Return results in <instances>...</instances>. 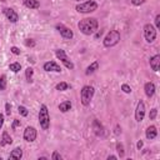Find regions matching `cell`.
I'll list each match as a JSON object with an SVG mask.
<instances>
[{
  "instance_id": "1",
  "label": "cell",
  "mask_w": 160,
  "mask_h": 160,
  "mask_svg": "<svg viewBox=\"0 0 160 160\" xmlns=\"http://www.w3.org/2000/svg\"><path fill=\"white\" fill-rule=\"evenodd\" d=\"M79 30L85 35H91L94 34L98 28H99V23L95 18H85V19L80 20V23L78 24Z\"/></svg>"
},
{
  "instance_id": "2",
  "label": "cell",
  "mask_w": 160,
  "mask_h": 160,
  "mask_svg": "<svg viewBox=\"0 0 160 160\" xmlns=\"http://www.w3.org/2000/svg\"><path fill=\"white\" fill-rule=\"evenodd\" d=\"M39 123L43 130H48L49 125H50V116H49V112L46 105H41L40 106V112H39Z\"/></svg>"
},
{
  "instance_id": "3",
  "label": "cell",
  "mask_w": 160,
  "mask_h": 160,
  "mask_svg": "<svg viewBox=\"0 0 160 160\" xmlns=\"http://www.w3.org/2000/svg\"><path fill=\"white\" fill-rule=\"evenodd\" d=\"M94 93H95V89L90 85H85L81 89V91H80V98H81V104L84 106H88L90 104L93 96H94Z\"/></svg>"
},
{
  "instance_id": "4",
  "label": "cell",
  "mask_w": 160,
  "mask_h": 160,
  "mask_svg": "<svg viewBox=\"0 0 160 160\" xmlns=\"http://www.w3.org/2000/svg\"><path fill=\"white\" fill-rule=\"evenodd\" d=\"M120 40V33L118 30H110L108 35L104 39V46L105 48H112L114 45H116Z\"/></svg>"
},
{
  "instance_id": "5",
  "label": "cell",
  "mask_w": 160,
  "mask_h": 160,
  "mask_svg": "<svg viewBox=\"0 0 160 160\" xmlns=\"http://www.w3.org/2000/svg\"><path fill=\"white\" fill-rule=\"evenodd\" d=\"M76 11L81 13V14H88V13H93L98 9V4L94 1V0H89V1H85L83 4H79L76 5Z\"/></svg>"
},
{
  "instance_id": "6",
  "label": "cell",
  "mask_w": 160,
  "mask_h": 160,
  "mask_svg": "<svg viewBox=\"0 0 160 160\" xmlns=\"http://www.w3.org/2000/svg\"><path fill=\"white\" fill-rule=\"evenodd\" d=\"M55 55H56L58 59L61 60V63H63L68 69H70V70H73V69H74V64H73V61L68 58V55L65 54V51L63 50V49H56V50H55Z\"/></svg>"
},
{
  "instance_id": "7",
  "label": "cell",
  "mask_w": 160,
  "mask_h": 160,
  "mask_svg": "<svg viewBox=\"0 0 160 160\" xmlns=\"http://www.w3.org/2000/svg\"><path fill=\"white\" fill-rule=\"evenodd\" d=\"M144 36L148 43H153L156 38V29L152 24H146L144 26Z\"/></svg>"
},
{
  "instance_id": "8",
  "label": "cell",
  "mask_w": 160,
  "mask_h": 160,
  "mask_svg": "<svg viewBox=\"0 0 160 160\" xmlns=\"http://www.w3.org/2000/svg\"><path fill=\"white\" fill-rule=\"evenodd\" d=\"M56 30L60 33V35L64 39H73V36H74V33L69 28H66L65 25H63V24H58L56 25Z\"/></svg>"
},
{
  "instance_id": "9",
  "label": "cell",
  "mask_w": 160,
  "mask_h": 160,
  "mask_svg": "<svg viewBox=\"0 0 160 160\" xmlns=\"http://www.w3.org/2000/svg\"><path fill=\"white\" fill-rule=\"evenodd\" d=\"M35 139H36V130H35V128L28 126L24 130V140L32 143V141H34Z\"/></svg>"
},
{
  "instance_id": "10",
  "label": "cell",
  "mask_w": 160,
  "mask_h": 160,
  "mask_svg": "<svg viewBox=\"0 0 160 160\" xmlns=\"http://www.w3.org/2000/svg\"><path fill=\"white\" fill-rule=\"evenodd\" d=\"M144 115H145V105H144V101L140 100L136 105V110H135V119L136 121H141L144 119Z\"/></svg>"
},
{
  "instance_id": "11",
  "label": "cell",
  "mask_w": 160,
  "mask_h": 160,
  "mask_svg": "<svg viewBox=\"0 0 160 160\" xmlns=\"http://www.w3.org/2000/svg\"><path fill=\"white\" fill-rule=\"evenodd\" d=\"M4 15H5L8 18V20H10L11 23H16V21L19 20V15H18L16 13L10 8L4 9Z\"/></svg>"
},
{
  "instance_id": "12",
  "label": "cell",
  "mask_w": 160,
  "mask_h": 160,
  "mask_svg": "<svg viewBox=\"0 0 160 160\" xmlns=\"http://www.w3.org/2000/svg\"><path fill=\"white\" fill-rule=\"evenodd\" d=\"M44 70H45V72L60 73V72H61V68L55 63V61H48V63L44 64Z\"/></svg>"
},
{
  "instance_id": "13",
  "label": "cell",
  "mask_w": 160,
  "mask_h": 160,
  "mask_svg": "<svg viewBox=\"0 0 160 160\" xmlns=\"http://www.w3.org/2000/svg\"><path fill=\"white\" fill-rule=\"evenodd\" d=\"M93 130H94L96 136H103L104 135V128L99 123V120H96V119L93 121Z\"/></svg>"
},
{
  "instance_id": "14",
  "label": "cell",
  "mask_w": 160,
  "mask_h": 160,
  "mask_svg": "<svg viewBox=\"0 0 160 160\" xmlns=\"http://www.w3.org/2000/svg\"><path fill=\"white\" fill-rule=\"evenodd\" d=\"M158 135V130H156V128L155 126H149L148 129L145 130V136H146V139H149V140H152V139H155Z\"/></svg>"
},
{
  "instance_id": "15",
  "label": "cell",
  "mask_w": 160,
  "mask_h": 160,
  "mask_svg": "<svg viewBox=\"0 0 160 160\" xmlns=\"http://www.w3.org/2000/svg\"><path fill=\"white\" fill-rule=\"evenodd\" d=\"M150 66L154 72H159L160 69V55H155L150 59Z\"/></svg>"
},
{
  "instance_id": "16",
  "label": "cell",
  "mask_w": 160,
  "mask_h": 160,
  "mask_svg": "<svg viewBox=\"0 0 160 160\" xmlns=\"http://www.w3.org/2000/svg\"><path fill=\"white\" fill-rule=\"evenodd\" d=\"M144 90H145V94H146V96H148V98L154 96V94H155V85H154V83H146L145 86H144Z\"/></svg>"
},
{
  "instance_id": "17",
  "label": "cell",
  "mask_w": 160,
  "mask_h": 160,
  "mask_svg": "<svg viewBox=\"0 0 160 160\" xmlns=\"http://www.w3.org/2000/svg\"><path fill=\"white\" fill-rule=\"evenodd\" d=\"M13 143L11 136L8 134V131H3V136H1V141H0V145L5 146V145H10Z\"/></svg>"
},
{
  "instance_id": "18",
  "label": "cell",
  "mask_w": 160,
  "mask_h": 160,
  "mask_svg": "<svg viewBox=\"0 0 160 160\" xmlns=\"http://www.w3.org/2000/svg\"><path fill=\"white\" fill-rule=\"evenodd\" d=\"M21 156H23V150L21 148H15L13 152L9 155V159H16V160H20Z\"/></svg>"
},
{
  "instance_id": "19",
  "label": "cell",
  "mask_w": 160,
  "mask_h": 160,
  "mask_svg": "<svg viewBox=\"0 0 160 160\" xmlns=\"http://www.w3.org/2000/svg\"><path fill=\"white\" fill-rule=\"evenodd\" d=\"M98 69H99V63H98V61H94V63H91V64L86 68L85 74H86V75H91V74H94Z\"/></svg>"
},
{
  "instance_id": "20",
  "label": "cell",
  "mask_w": 160,
  "mask_h": 160,
  "mask_svg": "<svg viewBox=\"0 0 160 160\" xmlns=\"http://www.w3.org/2000/svg\"><path fill=\"white\" fill-rule=\"evenodd\" d=\"M24 5L29 9H38L40 6V3L38 0H24Z\"/></svg>"
},
{
  "instance_id": "21",
  "label": "cell",
  "mask_w": 160,
  "mask_h": 160,
  "mask_svg": "<svg viewBox=\"0 0 160 160\" xmlns=\"http://www.w3.org/2000/svg\"><path fill=\"white\" fill-rule=\"evenodd\" d=\"M72 109V103L70 101H64V103H60L59 104V110L61 113H66Z\"/></svg>"
},
{
  "instance_id": "22",
  "label": "cell",
  "mask_w": 160,
  "mask_h": 160,
  "mask_svg": "<svg viewBox=\"0 0 160 160\" xmlns=\"http://www.w3.org/2000/svg\"><path fill=\"white\" fill-rule=\"evenodd\" d=\"M33 75H34V69L33 68H28L25 70V78H26V81L28 83H32L33 81Z\"/></svg>"
},
{
  "instance_id": "23",
  "label": "cell",
  "mask_w": 160,
  "mask_h": 160,
  "mask_svg": "<svg viewBox=\"0 0 160 160\" xmlns=\"http://www.w3.org/2000/svg\"><path fill=\"white\" fill-rule=\"evenodd\" d=\"M9 69L11 70V72H14V73H18V72H20L21 70V65L19 63H13L9 65Z\"/></svg>"
},
{
  "instance_id": "24",
  "label": "cell",
  "mask_w": 160,
  "mask_h": 160,
  "mask_svg": "<svg viewBox=\"0 0 160 160\" xmlns=\"http://www.w3.org/2000/svg\"><path fill=\"white\" fill-rule=\"evenodd\" d=\"M68 89H69V84L68 83L61 81V83H59L56 85V90H59V91H64V90H68Z\"/></svg>"
},
{
  "instance_id": "25",
  "label": "cell",
  "mask_w": 160,
  "mask_h": 160,
  "mask_svg": "<svg viewBox=\"0 0 160 160\" xmlns=\"http://www.w3.org/2000/svg\"><path fill=\"white\" fill-rule=\"evenodd\" d=\"M6 89V75L0 76V90H5Z\"/></svg>"
},
{
  "instance_id": "26",
  "label": "cell",
  "mask_w": 160,
  "mask_h": 160,
  "mask_svg": "<svg viewBox=\"0 0 160 160\" xmlns=\"http://www.w3.org/2000/svg\"><path fill=\"white\" fill-rule=\"evenodd\" d=\"M116 150H118V154L120 158H123L124 155H125V152H124V145L121 143H118L116 144Z\"/></svg>"
},
{
  "instance_id": "27",
  "label": "cell",
  "mask_w": 160,
  "mask_h": 160,
  "mask_svg": "<svg viewBox=\"0 0 160 160\" xmlns=\"http://www.w3.org/2000/svg\"><path fill=\"white\" fill-rule=\"evenodd\" d=\"M18 110H19V114L21 115V116H26V115L29 114V112H28V109L25 108V106H23V105H20L19 108H18Z\"/></svg>"
},
{
  "instance_id": "28",
  "label": "cell",
  "mask_w": 160,
  "mask_h": 160,
  "mask_svg": "<svg viewBox=\"0 0 160 160\" xmlns=\"http://www.w3.org/2000/svg\"><path fill=\"white\" fill-rule=\"evenodd\" d=\"M156 115H158V109H152L150 110V114H149V118H150V120H154L155 118H156Z\"/></svg>"
},
{
  "instance_id": "29",
  "label": "cell",
  "mask_w": 160,
  "mask_h": 160,
  "mask_svg": "<svg viewBox=\"0 0 160 160\" xmlns=\"http://www.w3.org/2000/svg\"><path fill=\"white\" fill-rule=\"evenodd\" d=\"M121 90L124 93H126V94H130V93H131V88L129 86L128 84H123V85H121Z\"/></svg>"
},
{
  "instance_id": "30",
  "label": "cell",
  "mask_w": 160,
  "mask_h": 160,
  "mask_svg": "<svg viewBox=\"0 0 160 160\" xmlns=\"http://www.w3.org/2000/svg\"><path fill=\"white\" fill-rule=\"evenodd\" d=\"M25 45L33 48V46H35V41H34L33 39H26V40H25Z\"/></svg>"
},
{
  "instance_id": "31",
  "label": "cell",
  "mask_w": 160,
  "mask_h": 160,
  "mask_svg": "<svg viewBox=\"0 0 160 160\" xmlns=\"http://www.w3.org/2000/svg\"><path fill=\"white\" fill-rule=\"evenodd\" d=\"M51 159L53 160H61L63 158H61V155L58 152H54V153H53V155H51Z\"/></svg>"
},
{
  "instance_id": "32",
  "label": "cell",
  "mask_w": 160,
  "mask_h": 160,
  "mask_svg": "<svg viewBox=\"0 0 160 160\" xmlns=\"http://www.w3.org/2000/svg\"><path fill=\"white\" fill-rule=\"evenodd\" d=\"M146 1V0H131V4L133 5H135V6H139L141 5V4H144Z\"/></svg>"
},
{
  "instance_id": "33",
  "label": "cell",
  "mask_w": 160,
  "mask_h": 160,
  "mask_svg": "<svg viewBox=\"0 0 160 160\" xmlns=\"http://www.w3.org/2000/svg\"><path fill=\"white\" fill-rule=\"evenodd\" d=\"M5 112H6V115H9V116H10V114H11V105L9 104V103L5 104Z\"/></svg>"
},
{
  "instance_id": "34",
  "label": "cell",
  "mask_w": 160,
  "mask_h": 160,
  "mask_svg": "<svg viewBox=\"0 0 160 160\" xmlns=\"http://www.w3.org/2000/svg\"><path fill=\"white\" fill-rule=\"evenodd\" d=\"M10 50H11V53H13V54H15V55H20V49H19V48H16V46H13V48L10 49Z\"/></svg>"
},
{
  "instance_id": "35",
  "label": "cell",
  "mask_w": 160,
  "mask_h": 160,
  "mask_svg": "<svg viewBox=\"0 0 160 160\" xmlns=\"http://www.w3.org/2000/svg\"><path fill=\"white\" fill-rule=\"evenodd\" d=\"M155 29H160V15H156L155 18Z\"/></svg>"
},
{
  "instance_id": "36",
  "label": "cell",
  "mask_w": 160,
  "mask_h": 160,
  "mask_svg": "<svg viewBox=\"0 0 160 160\" xmlns=\"http://www.w3.org/2000/svg\"><path fill=\"white\" fill-rule=\"evenodd\" d=\"M19 125H20V120H18V119H16V120H14V123H13L11 128H13V129H14V130H15V129H16L18 126H19Z\"/></svg>"
},
{
  "instance_id": "37",
  "label": "cell",
  "mask_w": 160,
  "mask_h": 160,
  "mask_svg": "<svg viewBox=\"0 0 160 160\" xmlns=\"http://www.w3.org/2000/svg\"><path fill=\"white\" fill-rule=\"evenodd\" d=\"M114 134L115 135H119V134H121V128H120L119 125L115 126V131H114Z\"/></svg>"
},
{
  "instance_id": "38",
  "label": "cell",
  "mask_w": 160,
  "mask_h": 160,
  "mask_svg": "<svg viewBox=\"0 0 160 160\" xmlns=\"http://www.w3.org/2000/svg\"><path fill=\"white\" fill-rule=\"evenodd\" d=\"M3 125H4V115L0 114V129L3 128Z\"/></svg>"
},
{
  "instance_id": "39",
  "label": "cell",
  "mask_w": 160,
  "mask_h": 160,
  "mask_svg": "<svg viewBox=\"0 0 160 160\" xmlns=\"http://www.w3.org/2000/svg\"><path fill=\"white\" fill-rule=\"evenodd\" d=\"M143 145H144V143H143L141 140H140V141H138V144H136V146H138V149H139V150H140L141 148H143Z\"/></svg>"
},
{
  "instance_id": "40",
  "label": "cell",
  "mask_w": 160,
  "mask_h": 160,
  "mask_svg": "<svg viewBox=\"0 0 160 160\" xmlns=\"http://www.w3.org/2000/svg\"><path fill=\"white\" fill-rule=\"evenodd\" d=\"M116 159V156H114V155H109L108 156V160H115Z\"/></svg>"
},
{
  "instance_id": "41",
  "label": "cell",
  "mask_w": 160,
  "mask_h": 160,
  "mask_svg": "<svg viewBox=\"0 0 160 160\" xmlns=\"http://www.w3.org/2000/svg\"><path fill=\"white\" fill-rule=\"evenodd\" d=\"M39 160H46V158L45 156H41V158H39Z\"/></svg>"
}]
</instances>
